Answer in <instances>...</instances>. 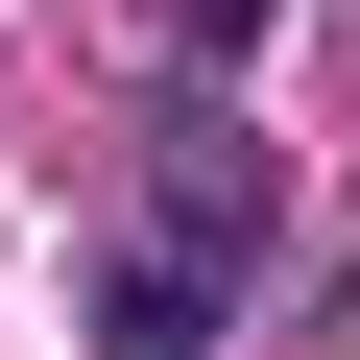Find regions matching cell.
<instances>
[{
	"instance_id": "6da1fadb",
	"label": "cell",
	"mask_w": 360,
	"mask_h": 360,
	"mask_svg": "<svg viewBox=\"0 0 360 360\" xmlns=\"http://www.w3.org/2000/svg\"><path fill=\"white\" fill-rule=\"evenodd\" d=\"M144 240H168V264H217V288H240V264H264V168H240V144L193 120V144H168V217H144Z\"/></svg>"
},
{
	"instance_id": "3957f363",
	"label": "cell",
	"mask_w": 360,
	"mask_h": 360,
	"mask_svg": "<svg viewBox=\"0 0 360 360\" xmlns=\"http://www.w3.org/2000/svg\"><path fill=\"white\" fill-rule=\"evenodd\" d=\"M168 49H193V72H217V49H264V0H168Z\"/></svg>"
},
{
	"instance_id": "7a4b0ae2",
	"label": "cell",
	"mask_w": 360,
	"mask_h": 360,
	"mask_svg": "<svg viewBox=\"0 0 360 360\" xmlns=\"http://www.w3.org/2000/svg\"><path fill=\"white\" fill-rule=\"evenodd\" d=\"M217 312H240V288H217V264H168V240H144V264H96V336H120V360H193Z\"/></svg>"
}]
</instances>
